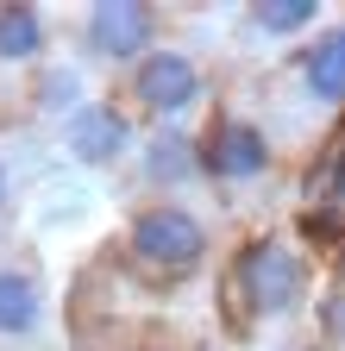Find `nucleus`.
<instances>
[{
    "label": "nucleus",
    "mask_w": 345,
    "mask_h": 351,
    "mask_svg": "<svg viewBox=\"0 0 345 351\" xmlns=\"http://www.w3.org/2000/svg\"><path fill=\"white\" fill-rule=\"evenodd\" d=\"M45 13L38 7H0V125L38 107L45 88Z\"/></svg>",
    "instance_id": "nucleus-7"
},
{
    "label": "nucleus",
    "mask_w": 345,
    "mask_h": 351,
    "mask_svg": "<svg viewBox=\"0 0 345 351\" xmlns=\"http://www.w3.org/2000/svg\"><path fill=\"white\" fill-rule=\"evenodd\" d=\"M0 207H7V176H0Z\"/></svg>",
    "instance_id": "nucleus-14"
},
{
    "label": "nucleus",
    "mask_w": 345,
    "mask_h": 351,
    "mask_svg": "<svg viewBox=\"0 0 345 351\" xmlns=\"http://www.w3.org/2000/svg\"><path fill=\"white\" fill-rule=\"evenodd\" d=\"M45 320V282L32 263H0V339H32Z\"/></svg>",
    "instance_id": "nucleus-10"
},
{
    "label": "nucleus",
    "mask_w": 345,
    "mask_h": 351,
    "mask_svg": "<svg viewBox=\"0 0 345 351\" xmlns=\"http://www.w3.org/2000/svg\"><path fill=\"white\" fill-rule=\"evenodd\" d=\"M314 282V251L301 232L289 226H264V232H245L220 270V301H226V326L233 332H264L276 320H289L301 301H308Z\"/></svg>",
    "instance_id": "nucleus-1"
},
{
    "label": "nucleus",
    "mask_w": 345,
    "mask_h": 351,
    "mask_svg": "<svg viewBox=\"0 0 345 351\" xmlns=\"http://www.w3.org/2000/svg\"><path fill=\"white\" fill-rule=\"evenodd\" d=\"M145 182L157 189V201H182V189L201 182V138H189L182 125H163L145 145Z\"/></svg>",
    "instance_id": "nucleus-9"
},
{
    "label": "nucleus",
    "mask_w": 345,
    "mask_h": 351,
    "mask_svg": "<svg viewBox=\"0 0 345 351\" xmlns=\"http://www.w3.org/2000/svg\"><path fill=\"white\" fill-rule=\"evenodd\" d=\"M207 251H213V226L189 201H157L151 195L145 207H132V219L119 232V263L145 289H182L189 276L207 270Z\"/></svg>",
    "instance_id": "nucleus-2"
},
{
    "label": "nucleus",
    "mask_w": 345,
    "mask_h": 351,
    "mask_svg": "<svg viewBox=\"0 0 345 351\" xmlns=\"http://www.w3.org/2000/svg\"><path fill=\"white\" fill-rule=\"evenodd\" d=\"M207 95V69L195 51H182V44H157L151 57H139L132 69L119 75V107L126 119H145V125H176L182 113H195Z\"/></svg>",
    "instance_id": "nucleus-4"
},
{
    "label": "nucleus",
    "mask_w": 345,
    "mask_h": 351,
    "mask_svg": "<svg viewBox=\"0 0 345 351\" xmlns=\"http://www.w3.org/2000/svg\"><path fill=\"white\" fill-rule=\"evenodd\" d=\"M320 345L345 351V251L333 257V276H326V295H320Z\"/></svg>",
    "instance_id": "nucleus-12"
},
{
    "label": "nucleus",
    "mask_w": 345,
    "mask_h": 351,
    "mask_svg": "<svg viewBox=\"0 0 345 351\" xmlns=\"http://www.w3.org/2000/svg\"><path fill=\"white\" fill-rule=\"evenodd\" d=\"M157 44H163V13L145 7V0H95L82 13V51H88V63H101L113 75H126Z\"/></svg>",
    "instance_id": "nucleus-6"
},
{
    "label": "nucleus",
    "mask_w": 345,
    "mask_h": 351,
    "mask_svg": "<svg viewBox=\"0 0 345 351\" xmlns=\"http://www.w3.org/2000/svg\"><path fill=\"white\" fill-rule=\"evenodd\" d=\"M276 82L295 95V107L314 113V132H333L345 119V19H326L320 32H308L283 57Z\"/></svg>",
    "instance_id": "nucleus-5"
},
{
    "label": "nucleus",
    "mask_w": 345,
    "mask_h": 351,
    "mask_svg": "<svg viewBox=\"0 0 345 351\" xmlns=\"http://www.w3.org/2000/svg\"><path fill=\"white\" fill-rule=\"evenodd\" d=\"M132 351H189V345H182L176 332H145V339H139Z\"/></svg>",
    "instance_id": "nucleus-13"
},
{
    "label": "nucleus",
    "mask_w": 345,
    "mask_h": 351,
    "mask_svg": "<svg viewBox=\"0 0 345 351\" xmlns=\"http://www.w3.org/2000/svg\"><path fill=\"white\" fill-rule=\"evenodd\" d=\"M251 32H264V38H308L320 32V0H257V7L245 13Z\"/></svg>",
    "instance_id": "nucleus-11"
},
{
    "label": "nucleus",
    "mask_w": 345,
    "mask_h": 351,
    "mask_svg": "<svg viewBox=\"0 0 345 351\" xmlns=\"http://www.w3.org/2000/svg\"><path fill=\"white\" fill-rule=\"evenodd\" d=\"M195 351H213V345H195Z\"/></svg>",
    "instance_id": "nucleus-15"
},
{
    "label": "nucleus",
    "mask_w": 345,
    "mask_h": 351,
    "mask_svg": "<svg viewBox=\"0 0 345 351\" xmlns=\"http://www.w3.org/2000/svg\"><path fill=\"white\" fill-rule=\"evenodd\" d=\"M295 351H308V345H295Z\"/></svg>",
    "instance_id": "nucleus-16"
},
{
    "label": "nucleus",
    "mask_w": 345,
    "mask_h": 351,
    "mask_svg": "<svg viewBox=\"0 0 345 351\" xmlns=\"http://www.w3.org/2000/svg\"><path fill=\"white\" fill-rule=\"evenodd\" d=\"M276 132L270 119H257L245 101H213L201 119V182L213 195H226L233 207H251V195H264L276 182Z\"/></svg>",
    "instance_id": "nucleus-3"
},
{
    "label": "nucleus",
    "mask_w": 345,
    "mask_h": 351,
    "mask_svg": "<svg viewBox=\"0 0 345 351\" xmlns=\"http://www.w3.org/2000/svg\"><path fill=\"white\" fill-rule=\"evenodd\" d=\"M63 138L82 163H119L126 145H132V119H126L119 101H88V107H75L69 125H63Z\"/></svg>",
    "instance_id": "nucleus-8"
}]
</instances>
